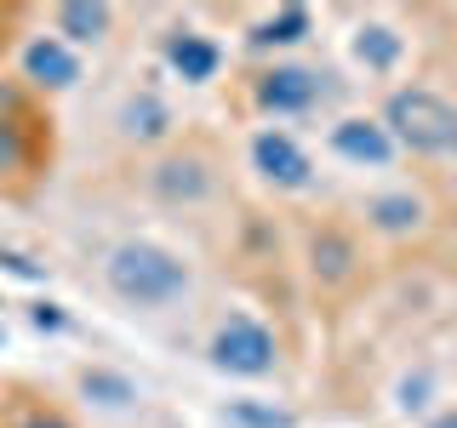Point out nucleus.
Returning <instances> with one entry per match:
<instances>
[{
    "instance_id": "nucleus-16",
    "label": "nucleus",
    "mask_w": 457,
    "mask_h": 428,
    "mask_svg": "<svg viewBox=\"0 0 457 428\" xmlns=\"http://www.w3.org/2000/svg\"><path fill=\"white\" fill-rule=\"evenodd\" d=\"M428 428H457V411H446V417H435Z\"/></svg>"
},
{
    "instance_id": "nucleus-8",
    "label": "nucleus",
    "mask_w": 457,
    "mask_h": 428,
    "mask_svg": "<svg viewBox=\"0 0 457 428\" xmlns=\"http://www.w3.org/2000/svg\"><path fill=\"white\" fill-rule=\"evenodd\" d=\"M166 63L178 69L183 80H212L218 75V46H212V40H200L195 29H178V35H166Z\"/></svg>"
},
{
    "instance_id": "nucleus-6",
    "label": "nucleus",
    "mask_w": 457,
    "mask_h": 428,
    "mask_svg": "<svg viewBox=\"0 0 457 428\" xmlns=\"http://www.w3.org/2000/svg\"><path fill=\"white\" fill-rule=\"evenodd\" d=\"M23 75L35 80V86H52V92H63V86L80 80V63H75V52H69L57 35H35V40L23 46Z\"/></svg>"
},
{
    "instance_id": "nucleus-12",
    "label": "nucleus",
    "mask_w": 457,
    "mask_h": 428,
    "mask_svg": "<svg viewBox=\"0 0 457 428\" xmlns=\"http://www.w3.org/2000/svg\"><path fill=\"white\" fill-rule=\"evenodd\" d=\"M303 29H309V12L303 6H286L280 18H269L263 29H257V46H292Z\"/></svg>"
},
{
    "instance_id": "nucleus-11",
    "label": "nucleus",
    "mask_w": 457,
    "mask_h": 428,
    "mask_svg": "<svg viewBox=\"0 0 457 428\" xmlns=\"http://www.w3.org/2000/svg\"><path fill=\"white\" fill-rule=\"evenodd\" d=\"M366 218L378 223V228H389V235H406V228L423 223V206L411 194H383V200H371V206H366Z\"/></svg>"
},
{
    "instance_id": "nucleus-15",
    "label": "nucleus",
    "mask_w": 457,
    "mask_h": 428,
    "mask_svg": "<svg viewBox=\"0 0 457 428\" xmlns=\"http://www.w3.org/2000/svg\"><path fill=\"white\" fill-rule=\"evenodd\" d=\"M12 428H69V417H57V411H29V417L12 423Z\"/></svg>"
},
{
    "instance_id": "nucleus-5",
    "label": "nucleus",
    "mask_w": 457,
    "mask_h": 428,
    "mask_svg": "<svg viewBox=\"0 0 457 428\" xmlns=\"http://www.w3.org/2000/svg\"><path fill=\"white\" fill-rule=\"evenodd\" d=\"M314 97H320V80L297 63H275L269 75H257V103L269 114H297V109H309Z\"/></svg>"
},
{
    "instance_id": "nucleus-1",
    "label": "nucleus",
    "mask_w": 457,
    "mask_h": 428,
    "mask_svg": "<svg viewBox=\"0 0 457 428\" xmlns=\"http://www.w3.org/2000/svg\"><path fill=\"white\" fill-rule=\"evenodd\" d=\"M104 275H109V292L132 309H166L189 292V263H183L178 251L154 246V240H126V246H114Z\"/></svg>"
},
{
    "instance_id": "nucleus-10",
    "label": "nucleus",
    "mask_w": 457,
    "mask_h": 428,
    "mask_svg": "<svg viewBox=\"0 0 457 428\" xmlns=\"http://www.w3.org/2000/svg\"><path fill=\"white\" fill-rule=\"evenodd\" d=\"M206 166L200 160H166V166H154V194H166V200H200L206 194Z\"/></svg>"
},
{
    "instance_id": "nucleus-2",
    "label": "nucleus",
    "mask_w": 457,
    "mask_h": 428,
    "mask_svg": "<svg viewBox=\"0 0 457 428\" xmlns=\"http://www.w3.org/2000/svg\"><path fill=\"white\" fill-rule=\"evenodd\" d=\"M383 132L389 143L411 154H428V160H457V103H446L428 86H400L383 103Z\"/></svg>"
},
{
    "instance_id": "nucleus-3",
    "label": "nucleus",
    "mask_w": 457,
    "mask_h": 428,
    "mask_svg": "<svg viewBox=\"0 0 457 428\" xmlns=\"http://www.w3.org/2000/svg\"><path fill=\"white\" fill-rule=\"evenodd\" d=\"M275 332L269 325H257L252 314H235V320L218 325V337H212V366L218 371H235V377H263V371H275Z\"/></svg>"
},
{
    "instance_id": "nucleus-14",
    "label": "nucleus",
    "mask_w": 457,
    "mask_h": 428,
    "mask_svg": "<svg viewBox=\"0 0 457 428\" xmlns=\"http://www.w3.org/2000/svg\"><path fill=\"white\" fill-rule=\"evenodd\" d=\"M354 52L371 57V63H395V40H389V29H361V40H354Z\"/></svg>"
},
{
    "instance_id": "nucleus-7",
    "label": "nucleus",
    "mask_w": 457,
    "mask_h": 428,
    "mask_svg": "<svg viewBox=\"0 0 457 428\" xmlns=\"http://www.w3.org/2000/svg\"><path fill=\"white\" fill-rule=\"evenodd\" d=\"M332 149L343 160H354V166H389L395 143H389V132H383L378 120H337L332 126Z\"/></svg>"
},
{
    "instance_id": "nucleus-9",
    "label": "nucleus",
    "mask_w": 457,
    "mask_h": 428,
    "mask_svg": "<svg viewBox=\"0 0 457 428\" xmlns=\"http://www.w3.org/2000/svg\"><path fill=\"white\" fill-rule=\"evenodd\" d=\"M109 18H114V12L97 6V0H69V6H57V40H63V46H69V40H80V46H86V40H104Z\"/></svg>"
},
{
    "instance_id": "nucleus-13",
    "label": "nucleus",
    "mask_w": 457,
    "mask_h": 428,
    "mask_svg": "<svg viewBox=\"0 0 457 428\" xmlns=\"http://www.w3.org/2000/svg\"><path fill=\"white\" fill-rule=\"evenodd\" d=\"M29 166V143H23V126H12L0 114V171H23Z\"/></svg>"
},
{
    "instance_id": "nucleus-4",
    "label": "nucleus",
    "mask_w": 457,
    "mask_h": 428,
    "mask_svg": "<svg viewBox=\"0 0 457 428\" xmlns=\"http://www.w3.org/2000/svg\"><path fill=\"white\" fill-rule=\"evenodd\" d=\"M252 166L263 171L275 189H303L309 183V154L297 149L286 132H257L252 137Z\"/></svg>"
}]
</instances>
